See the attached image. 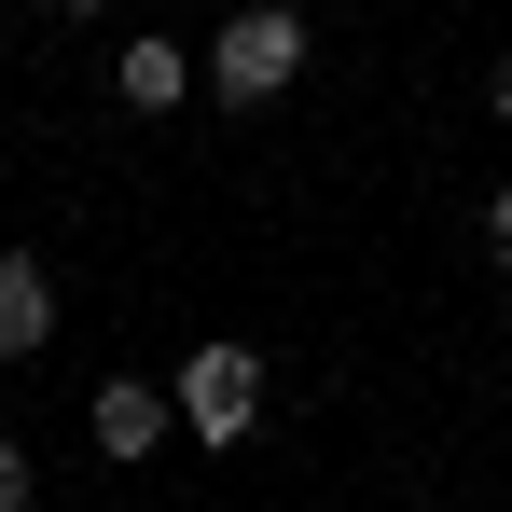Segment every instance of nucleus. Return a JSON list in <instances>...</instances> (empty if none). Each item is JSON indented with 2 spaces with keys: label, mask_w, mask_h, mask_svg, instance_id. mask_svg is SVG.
Here are the masks:
<instances>
[{
  "label": "nucleus",
  "mask_w": 512,
  "mask_h": 512,
  "mask_svg": "<svg viewBox=\"0 0 512 512\" xmlns=\"http://www.w3.org/2000/svg\"><path fill=\"white\" fill-rule=\"evenodd\" d=\"M250 416H263V360L236 333H208L180 360V429H194V443H250Z\"/></svg>",
  "instance_id": "1"
},
{
  "label": "nucleus",
  "mask_w": 512,
  "mask_h": 512,
  "mask_svg": "<svg viewBox=\"0 0 512 512\" xmlns=\"http://www.w3.org/2000/svg\"><path fill=\"white\" fill-rule=\"evenodd\" d=\"M291 70H305V14H277V0H250V14L222 28V56H208V84H222V97H277Z\"/></svg>",
  "instance_id": "2"
},
{
  "label": "nucleus",
  "mask_w": 512,
  "mask_h": 512,
  "mask_svg": "<svg viewBox=\"0 0 512 512\" xmlns=\"http://www.w3.org/2000/svg\"><path fill=\"white\" fill-rule=\"evenodd\" d=\"M56 346V277L28 250H0V360H42Z\"/></svg>",
  "instance_id": "3"
},
{
  "label": "nucleus",
  "mask_w": 512,
  "mask_h": 512,
  "mask_svg": "<svg viewBox=\"0 0 512 512\" xmlns=\"http://www.w3.org/2000/svg\"><path fill=\"white\" fill-rule=\"evenodd\" d=\"M167 416H180V388L111 374V388H97V457H153V443H167Z\"/></svg>",
  "instance_id": "4"
},
{
  "label": "nucleus",
  "mask_w": 512,
  "mask_h": 512,
  "mask_svg": "<svg viewBox=\"0 0 512 512\" xmlns=\"http://www.w3.org/2000/svg\"><path fill=\"white\" fill-rule=\"evenodd\" d=\"M111 84H125V111H180V97H194V56H180V42H125Z\"/></svg>",
  "instance_id": "5"
},
{
  "label": "nucleus",
  "mask_w": 512,
  "mask_h": 512,
  "mask_svg": "<svg viewBox=\"0 0 512 512\" xmlns=\"http://www.w3.org/2000/svg\"><path fill=\"white\" fill-rule=\"evenodd\" d=\"M14 499H28V457H14V443H0V512H14Z\"/></svg>",
  "instance_id": "6"
},
{
  "label": "nucleus",
  "mask_w": 512,
  "mask_h": 512,
  "mask_svg": "<svg viewBox=\"0 0 512 512\" xmlns=\"http://www.w3.org/2000/svg\"><path fill=\"white\" fill-rule=\"evenodd\" d=\"M485 236H499V263H512V194H499V208H485Z\"/></svg>",
  "instance_id": "7"
},
{
  "label": "nucleus",
  "mask_w": 512,
  "mask_h": 512,
  "mask_svg": "<svg viewBox=\"0 0 512 512\" xmlns=\"http://www.w3.org/2000/svg\"><path fill=\"white\" fill-rule=\"evenodd\" d=\"M499 125H512V70H499Z\"/></svg>",
  "instance_id": "8"
}]
</instances>
